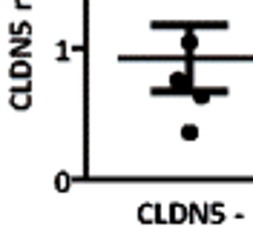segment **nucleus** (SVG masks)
<instances>
[{
	"label": "nucleus",
	"mask_w": 253,
	"mask_h": 227,
	"mask_svg": "<svg viewBox=\"0 0 253 227\" xmlns=\"http://www.w3.org/2000/svg\"><path fill=\"white\" fill-rule=\"evenodd\" d=\"M12 107H20V110L29 107V92L26 89H17L15 95H12Z\"/></svg>",
	"instance_id": "1"
},
{
	"label": "nucleus",
	"mask_w": 253,
	"mask_h": 227,
	"mask_svg": "<svg viewBox=\"0 0 253 227\" xmlns=\"http://www.w3.org/2000/svg\"><path fill=\"white\" fill-rule=\"evenodd\" d=\"M158 219V207L156 204H144L141 207V222H156Z\"/></svg>",
	"instance_id": "2"
},
{
	"label": "nucleus",
	"mask_w": 253,
	"mask_h": 227,
	"mask_svg": "<svg viewBox=\"0 0 253 227\" xmlns=\"http://www.w3.org/2000/svg\"><path fill=\"white\" fill-rule=\"evenodd\" d=\"M170 219H173V222H184V219H187L184 207H181V204H173V210H170Z\"/></svg>",
	"instance_id": "3"
},
{
	"label": "nucleus",
	"mask_w": 253,
	"mask_h": 227,
	"mask_svg": "<svg viewBox=\"0 0 253 227\" xmlns=\"http://www.w3.org/2000/svg\"><path fill=\"white\" fill-rule=\"evenodd\" d=\"M12 75H15V78H29V64H17L15 69H12Z\"/></svg>",
	"instance_id": "4"
},
{
	"label": "nucleus",
	"mask_w": 253,
	"mask_h": 227,
	"mask_svg": "<svg viewBox=\"0 0 253 227\" xmlns=\"http://www.w3.org/2000/svg\"><path fill=\"white\" fill-rule=\"evenodd\" d=\"M55 187H58V190H66V187H69V176H66V173H61V176H58V184H55Z\"/></svg>",
	"instance_id": "5"
},
{
	"label": "nucleus",
	"mask_w": 253,
	"mask_h": 227,
	"mask_svg": "<svg viewBox=\"0 0 253 227\" xmlns=\"http://www.w3.org/2000/svg\"><path fill=\"white\" fill-rule=\"evenodd\" d=\"M184 49H187V52L196 49V35H187V38H184Z\"/></svg>",
	"instance_id": "6"
},
{
	"label": "nucleus",
	"mask_w": 253,
	"mask_h": 227,
	"mask_svg": "<svg viewBox=\"0 0 253 227\" xmlns=\"http://www.w3.org/2000/svg\"><path fill=\"white\" fill-rule=\"evenodd\" d=\"M181 135H184V138H187V141H193V138H196V135H199V130H196V127H184V132H181Z\"/></svg>",
	"instance_id": "7"
}]
</instances>
